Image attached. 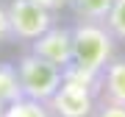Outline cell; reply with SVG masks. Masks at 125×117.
<instances>
[{"label":"cell","instance_id":"6da1fadb","mask_svg":"<svg viewBox=\"0 0 125 117\" xmlns=\"http://www.w3.org/2000/svg\"><path fill=\"white\" fill-rule=\"evenodd\" d=\"M114 45H117V36L108 31L106 23L78 20L75 28H72V64L64 72L86 81L97 92L103 70L114 58Z\"/></svg>","mask_w":125,"mask_h":117},{"label":"cell","instance_id":"7a4b0ae2","mask_svg":"<svg viewBox=\"0 0 125 117\" xmlns=\"http://www.w3.org/2000/svg\"><path fill=\"white\" fill-rule=\"evenodd\" d=\"M14 70H17V81H20V89H22L25 98L45 100V103L56 95V89L64 81V70L56 67L53 61H47V58L36 56L33 50L20 56Z\"/></svg>","mask_w":125,"mask_h":117},{"label":"cell","instance_id":"3957f363","mask_svg":"<svg viewBox=\"0 0 125 117\" xmlns=\"http://www.w3.org/2000/svg\"><path fill=\"white\" fill-rule=\"evenodd\" d=\"M11 23V36L22 42L39 39L45 31L53 28V9L42 6L39 0H11L6 6Z\"/></svg>","mask_w":125,"mask_h":117},{"label":"cell","instance_id":"277c9868","mask_svg":"<svg viewBox=\"0 0 125 117\" xmlns=\"http://www.w3.org/2000/svg\"><path fill=\"white\" fill-rule=\"evenodd\" d=\"M97 100L94 86H89L81 78H72L64 72V81L56 89V95L47 100L50 112H56L58 117H89Z\"/></svg>","mask_w":125,"mask_h":117},{"label":"cell","instance_id":"5b68a950","mask_svg":"<svg viewBox=\"0 0 125 117\" xmlns=\"http://www.w3.org/2000/svg\"><path fill=\"white\" fill-rule=\"evenodd\" d=\"M31 50L36 56L53 61L56 67L67 70L72 64V28H50L39 36V39L31 42Z\"/></svg>","mask_w":125,"mask_h":117},{"label":"cell","instance_id":"8992f818","mask_svg":"<svg viewBox=\"0 0 125 117\" xmlns=\"http://www.w3.org/2000/svg\"><path fill=\"white\" fill-rule=\"evenodd\" d=\"M97 98L125 106V58H111L97 84Z\"/></svg>","mask_w":125,"mask_h":117},{"label":"cell","instance_id":"52a82bcc","mask_svg":"<svg viewBox=\"0 0 125 117\" xmlns=\"http://www.w3.org/2000/svg\"><path fill=\"white\" fill-rule=\"evenodd\" d=\"M0 117H50V106L45 100H33L20 95L17 100H11L9 106L0 109Z\"/></svg>","mask_w":125,"mask_h":117},{"label":"cell","instance_id":"ba28073f","mask_svg":"<svg viewBox=\"0 0 125 117\" xmlns=\"http://www.w3.org/2000/svg\"><path fill=\"white\" fill-rule=\"evenodd\" d=\"M67 6L72 9V14H75L78 20H97V23H106L114 0H67Z\"/></svg>","mask_w":125,"mask_h":117},{"label":"cell","instance_id":"9c48e42d","mask_svg":"<svg viewBox=\"0 0 125 117\" xmlns=\"http://www.w3.org/2000/svg\"><path fill=\"white\" fill-rule=\"evenodd\" d=\"M20 95H22V89H20V81H17V70L0 67V106H9Z\"/></svg>","mask_w":125,"mask_h":117},{"label":"cell","instance_id":"30bf717a","mask_svg":"<svg viewBox=\"0 0 125 117\" xmlns=\"http://www.w3.org/2000/svg\"><path fill=\"white\" fill-rule=\"evenodd\" d=\"M106 25L117 36V42H125V0H114L111 11L106 17Z\"/></svg>","mask_w":125,"mask_h":117},{"label":"cell","instance_id":"8fae6325","mask_svg":"<svg viewBox=\"0 0 125 117\" xmlns=\"http://www.w3.org/2000/svg\"><path fill=\"white\" fill-rule=\"evenodd\" d=\"M89 117H125V106L122 103H111V100H94V109Z\"/></svg>","mask_w":125,"mask_h":117},{"label":"cell","instance_id":"7c38bea8","mask_svg":"<svg viewBox=\"0 0 125 117\" xmlns=\"http://www.w3.org/2000/svg\"><path fill=\"white\" fill-rule=\"evenodd\" d=\"M6 39H14V36H11V23H9V11H6V9H0V42H6Z\"/></svg>","mask_w":125,"mask_h":117},{"label":"cell","instance_id":"4fadbf2b","mask_svg":"<svg viewBox=\"0 0 125 117\" xmlns=\"http://www.w3.org/2000/svg\"><path fill=\"white\" fill-rule=\"evenodd\" d=\"M39 3L47 9H58V6H67V0H39Z\"/></svg>","mask_w":125,"mask_h":117}]
</instances>
